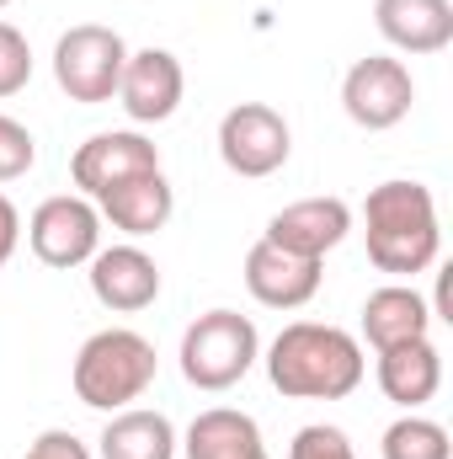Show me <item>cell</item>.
I'll list each match as a JSON object with an SVG mask.
<instances>
[{"mask_svg": "<svg viewBox=\"0 0 453 459\" xmlns=\"http://www.w3.org/2000/svg\"><path fill=\"white\" fill-rule=\"evenodd\" d=\"M261 363L272 390L288 401H346L368 374L363 342L331 321H288L267 342Z\"/></svg>", "mask_w": 453, "mask_h": 459, "instance_id": "obj_1", "label": "cell"}, {"mask_svg": "<svg viewBox=\"0 0 453 459\" xmlns=\"http://www.w3.org/2000/svg\"><path fill=\"white\" fill-rule=\"evenodd\" d=\"M288 459H357V449H352V438H346L341 428H331V422H310V428L294 433Z\"/></svg>", "mask_w": 453, "mask_h": 459, "instance_id": "obj_22", "label": "cell"}, {"mask_svg": "<svg viewBox=\"0 0 453 459\" xmlns=\"http://www.w3.org/2000/svg\"><path fill=\"white\" fill-rule=\"evenodd\" d=\"M97 214H102L113 230H123V235L139 240V235H155V230L171 225L176 193H171L166 171H144V177L123 182V187H113V193H102V198H97Z\"/></svg>", "mask_w": 453, "mask_h": 459, "instance_id": "obj_17", "label": "cell"}, {"mask_svg": "<svg viewBox=\"0 0 453 459\" xmlns=\"http://www.w3.org/2000/svg\"><path fill=\"white\" fill-rule=\"evenodd\" d=\"M182 379L192 390H209L219 395L229 385H240L256 358H261V337H256V321L240 316V310H209L198 316L187 332H182Z\"/></svg>", "mask_w": 453, "mask_h": 459, "instance_id": "obj_4", "label": "cell"}, {"mask_svg": "<svg viewBox=\"0 0 453 459\" xmlns=\"http://www.w3.org/2000/svg\"><path fill=\"white\" fill-rule=\"evenodd\" d=\"M432 332V305L411 289V283H384L363 299V342L373 352L400 342H416Z\"/></svg>", "mask_w": 453, "mask_h": 459, "instance_id": "obj_15", "label": "cell"}, {"mask_svg": "<svg viewBox=\"0 0 453 459\" xmlns=\"http://www.w3.org/2000/svg\"><path fill=\"white\" fill-rule=\"evenodd\" d=\"M27 81H32V43L11 22H0V102L16 97Z\"/></svg>", "mask_w": 453, "mask_h": 459, "instance_id": "obj_21", "label": "cell"}, {"mask_svg": "<svg viewBox=\"0 0 453 459\" xmlns=\"http://www.w3.org/2000/svg\"><path fill=\"white\" fill-rule=\"evenodd\" d=\"M416 102V81L406 70V59H389V54H368L357 59L346 75H341V108L357 128L368 134H384L395 123H406Z\"/></svg>", "mask_w": 453, "mask_h": 459, "instance_id": "obj_8", "label": "cell"}, {"mask_svg": "<svg viewBox=\"0 0 453 459\" xmlns=\"http://www.w3.org/2000/svg\"><path fill=\"white\" fill-rule=\"evenodd\" d=\"M176 428L166 411L150 406H123L107 417L102 438H97V459H176Z\"/></svg>", "mask_w": 453, "mask_h": 459, "instance_id": "obj_19", "label": "cell"}, {"mask_svg": "<svg viewBox=\"0 0 453 459\" xmlns=\"http://www.w3.org/2000/svg\"><path fill=\"white\" fill-rule=\"evenodd\" d=\"M5 5H11V0H0V11H5Z\"/></svg>", "mask_w": 453, "mask_h": 459, "instance_id": "obj_26", "label": "cell"}, {"mask_svg": "<svg viewBox=\"0 0 453 459\" xmlns=\"http://www.w3.org/2000/svg\"><path fill=\"white\" fill-rule=\"evenodd\" d=\"M27 246H32V256L43 267H59V273L86 267L102 251V214H97V204L81 198V193L43 198L32 209V220H27Z\"/></svg>", "mask_w": 453, "mask_h": 459, "instance_id": "obj_6", "label": "cell"}, {"mask_svg": "<svg viewBox=\"0 0 453 459\" xmlns=\"http://www.w3.org/2000/svg\"><path fill=\"white\" fill-rule=\"evenodd\" d=\"M363 240H368V262L379 273L416 278L427 267H438L443 256V225H438V198L422 182H379L363 198Z\"/></svg>", "mask_w": 453, "mask_h": 459, "instance_id": "obj_2", "label": "cell"}, {"mask_svg": "<svg viewBox=\"0 0 453 459\" xmlns=\"http://www.w3.org/2000/svg\"><path fill=\"white\" fill-rule=\"evenodd\" d=\"M379 455H384V459H449L453 444H449V428H443V422L406 411L400 422H389V428H384Z\"/></svg>", "mask_w": 453, "mask_h": 459, "instance_id": "obj_20", "label": "cell"}, {"mask_svg": "<svg viewBox=\"0 0 453 459\" xmlns=\"http://www.w3.org/2000/svg\"><path fill=\"white\" fill-rule=\"evenodd\" d=\"M187 459H272L267 455V438L256 428L251 411H235V406H209L192 417L187 438L176 444Z\"/></svg>", "mask_w": 453, "mask_h": 459, "instance_id": "obj_18", "label": "cell"}, {"mask_svg": "<svg viewBox=\"0 0 453 459\" xmlns=\"http://www.w3.org/2000/svg\"><path fill=\"white\" fill-rule=\"evenodd\" d=\"M32 160H38V139L27 134V123H16V117L0 113V182L27 177Z\"/></svg>", "mask_w": 453, "mask_h": 459, "instance_id": "obj_23", "label": "cell"}, {"mask_svg": "<svg viewBox=\"0 0 453 459\" xmlns=\"http://www.w3.org/2000/svg\"><path fill=\"white\" fill-rule=\"evenodd\" d=\"M16 240H21V214H16V204L0 193V267L16 256Z\"/></svg>", "mask_w": 453, "mask_h": 459, "instance_id": "obj_25", "label": "cell"}, {"mask_svg": "<svg viewBox=\"0 0 453 459\" xmlns=\"http://www.w3.org/2000/svg\"><path fill=\"white\" fill-rule=\"evenodd\" d=\"M346 235H352V209L341 198H299V204H288V209H278L267 220L261 240H272V246H283L294 256L326 262V251H337Z\"/></svg>", "mask_w": 453, "mask_h": 459, "instance_id": "obj_13", "label": "cell"}, {"mask_svg": "<svg viewBox=\"0 0 453 459\" xmlns=\"http://www.w3.org/2000/svg\"><path fill=\"white\" fill-rule=\"evenodd\" d=\"M182 91H187V75H182V59L171 48H139L128 54L123 65V81H117V102L133 123H166L182 108Z\"/></svg>", "mask_w": 453, "mask_h": 459, "instance_id": "obj_11", "label": "cell"}, {"mask_svg": "<svg viewBox=\"0 0 453 459\" xmlns=\"http://www.w3.org/2000/svg\"><path fill=\"white\" fill-rule=\"evenodd\" d=\"M438 385H443V352H438L432 337H416V342L379 352V390H384V401L416 411V406H427L438 395Z\"/></svg>", "mask_w": 453, "mask_h": 459, "instance_id": "obj_16", "label": "cell"}, {"mask_svg": "<svg viewBox=\"0 0 453 459\" xmlns=\"http://www.w3.org/2000/svg\"><path fill=\"white\" fill-rule=\"evenodd\" d=\"M21 459H97V455H91V444H81L75 433L48 428V433H38V438L27 444V455Z\"/></svg>", "mask_w": 453, "mask_h": 459, "instance_id": "obj_24", "label": "cell"}, {"mask_svg": "<svg viewBox=\"0 0 453 459\" xmlns=\"http://www.w3.org/2000/svg\"><path fill=\"white\" fill-rule=\"evenodd\" d=\"M123 65H128V43H123L117 27H102V22H81L54 43V81L81 108L113 102Z\"/></svg>", "mask_w": 453, "mask_h": 459, "instance_id": "obj_5", "label": "cell"}, {"mask_svg": "<svg viewBox=\"0 0 453 459\" xmlns=\"http://www.w3.org/2000/svg\"><path fill=\"white\" fill-rule=\"evenodd\" d=\"M86 267H91L86 278H91L97 305L113 310V316H139V310H150V305L160 299V267H155V256H150L144 246H133V240L102 246Z\"/></svg>", "mask_w": 453, "mask_h": 459, "instance_id": "obj_10", "label": "cell"}, {"mask_svg": "<svg viewBox=\"0 0 453 459\" xmlns=\"http://www.w3.org/2000/svg\"><path fill=\"white\" fill-rule=\"evenodd\" d=\"M288 150H294L288 117L278 108H267V102H240L219 117V160L245 182H261V177L283 171Z\"/></svg>", "mask_w": 453, "mask_h": 459, "instance_id": "obj_7", "label": "cell"}, {"mask_svg": "<svg viewBox=\"0 0 453 459\" xmlns=\"http://www.w3.org/2000/svg\"><path fill=\"white\" fill-rule=\"evenodd\" d=\"M240 273H245L251 299L267 305V310H299V305H310L321 294V262L294 256V251H283L272 240H256L245 251V267Z\"/></svg>", "mask_w": 453, "mask_h": 459, "instance_id": "obj_12", "label": "cell"}, {"mask_svg": "<svg viewBox=\"0 0 453 459\" xmlns=\"http://www.w3.org/2000/svg\"><path fill=\"white\" fill-rule=\"evenodd\" d=\"M373 27L400 54H443L453 43V0H373Z\"/></svg>", "mask_w": 453, "mask_h": 459, "instance_id": "obj_14", "label": "cell"}, {"mask_svg": "<svg viewBox=\"0 0 453 459\" xmlns=\"http://www.w3.org/2000/svg\"><path fill=\"white\" fill-rule=\"evenodd\" d=\"M144 171H160V150L139 134V128H107V134H91L75 155H70V182L81 187V198H102L123 182L144 177Z\"/></svg>", "mask_w": 453, "mask_h": 459, "instance_id": "obj_9", "label": "cell"}, {"mask_svg": "<svg viewBox=\"0 0 453 459\" xmlns=\"http://www.w3.org/2000/svg\"><path fill=\"white\" fill-rule=\"evenodd\" d=\"M155 342L128 332V326H107V332H91L81 352H75V368H70V385L81 395V406L91 411H123L133 406L150 385H155Z\"/></svg>", "mask_w": 453, "mask_h": 459, "instance_id": "obj_3", "label": "cell"}]
</instances>
